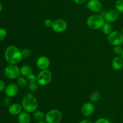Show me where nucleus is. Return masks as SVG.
Wrapping results in <instances>:
<instances>
[{
    "label": "nucleus",
    "instance_id": "obj_15",
    "mask_svg": "<svg viewBox=\"0 0 123 123\" xmlns=\"http://www.w3.org/2000/svg\"><path fill=\"white\" fill-rule=\"evenodd\" d=\"M111 67L115 71L120 70L123 67V60L121 56H115L111 61Z\"/></svg>",
    "mask_w": 123,
    "mask_h": 123
},
{
    "label": "nucleus",
    "instance_id": "obj_24",
    "mask_svg": "<svg viewBox=\"0 0 123 123\" xmlns=\"http://www.w3.org/2000/svg\"><path fill=\"white\" fill-rule=\"evenodd\" d=\"M21 53L22 55L23 58H28L32 54V52H31V49H29V48H24L21 50Z\"/></svg>",
    "mask_w": 123,
    "mask_h": 123
},
{
    "label": "nucleus",
    "instance_id": "obj_2",
    "mask_svg": "<svg viewBox=\"0 0 123 123\" xmlns=\"http://www.w3.org/2000/svg\"><path fill=\"white\" fill-rule=\"evenodd\" d=\"M21 105L24 111L33 113L38 108V102L37 98L31 92H26L22 100Z\"/></svg>",
    "mask_w": 123,
    "mask_h": 123
},
{
    "label": "nucleus",
    "instance_id": "obj_1",
    "mask_svg": "<svg viewBox=\"0 0 123 123\" xmlns=\"http://www.w3.org/2000/svg\"><path fill=\"white\" fill-rule=\"evenodd\" d=\"M23 56L21 50L14 45H10L4 52V58L10 64H18L21 61Z\"/></svg>",
    "mask_w": 123,
    "mask_h": 123
},
{
    "label": "nucleus",
    "instance_id": "obj_37",
    "mask_svg": "<svg viewBox=\"0 0 123 123\" xmlns=\"http://www.w3.org/2000/svg\"><path fill=\"white\" fill-rule=\"evenodd\" d=\"M121 32H122V33H123V27L122 30H121Z\"/></svg>",
    "mask_w": 123,
    "mask_h": 123
},
{
    "label": "nucleus",
    "instance_id": "obj_16",
    "mask_svg": "<svg viewBox=\"0 0 123 123\" xmlns=\"http://www.w3.org/2000/svg\"><path fill=\"white\" fill-rule=\"evenodd\" d=\"M18 121L19 123H30L31 116L30 113L26 111L22 112L18 115Z\"/></svg>",
    "mask_w": 123,
    "mask_h": 123
},
{
    "label": "nucleus",
    "instance_id": "obj_27",
    "mask_svg": "<svg viewBox=\"0 0 123 123\" xmlns=\"http://www.w3.org/2000/svg\"><path fill=\"white\" fill-rule=\"evenodd\" d=\"M26 79H27L28 83L30 82H34L37 81V75H36L34 73H31L30 74H29L28 76L26 77Z\"/></svg>",
    "mask_w": 123,
    "mask_h": 123
},
{
    "label": "nucleus",
    "instance_id": "obj_34",
    "mask_svg": "<svg viewBox=\"0 0 123 123\" xmlns=\"http://www.w3.org/2000/svg\"><path fill=\"white\" fill-rule=\"evenodd\" d=\"M2 8H3V7H2V3L0 2V12L2 10Z\"/></svg>",
    "mask_w": 123,
    "mask_h": 123
},
{
    "label": "nucleus",
    "instance_id": "obj_36",
    "mask_svg": "<svg viewBox=\"0 0 123 123\" xmlns=\"http://www.w3.org/2000/svg\"><path fill=\"white\" fill-rule=\"evenodd\" d=\"M121 58H123V53H122V54H121Z\"/></svg>",
    "mask_w": 123,
    "mask_h": 123
},
{
    "label": "nucleus",
    "instance_id": "obj_22",
    "mask_svg": "<svg viewBox=\"0 0 123 123\" xmlns=\"http://www.w3.org/2000/svg\"><path fill=\"white\" fill-rule=\"evenodd\" d=\"M38 86H39V84L36 81L29 83L28 85V88L30 90V92H36L38 89Z\"/></svg>",
    "mask_w": 123,
    "mask_h": 123
},
{
    "label": "nucleus",
    "instance_id": "obj_35",
    "mask_svg": "<svg viewBox=\"0 0 123 123\" xmlns=\"http://www.w3.org/2000/svg\"><path fill=\"white\" fill-rule=\"evenodd\" d=\"M37 123H47L46 122V121H43V120H42V121H38Z\"/></svg>",
    "mask_w": 123,
    "mask_h": 123
},
{
    "label": "nucleus",
    "instance_id": "obj_26",
    "mask_svg": "<svg viewBox=\"0 0 123 123\" xmlns=\"http://www.w3.org/2000/svg\"><path fill=\"white\" fill-rule=\"evenodd\" d=\"M7 31L3 28H0V41H2L7 37Z\"/></svg>",
    "mask_w": 123,
    "mask_h": 123
},
{
    "label": "nucleus",
    "instance_id": "obj_8",
    "mask_svg": "<svg viewBox=\"0 0 123 123\" xmlns=\"http://www.w3.org/2000/svg\"><path fill=\"white\" fill-rule=\"evenodd\" d=\"M68 27L67 22L62 19H57L53 22L52 29L53 31L57 33H62L67 30Z\"/></svg>",
    "mask_w": 123,
    "mask_h": 123
},
{
    "label": "nucleus",
    "instance_id": "obj_19",
    "mask_svg": "<svg viewBox=\"0 0 123 123\" xmlns=\"http://www.w3.org/2000/svg\"><path fill=\"white\" fill-rule=\"evenodd\" d=\"M112 29V25H111V24L109 22H106L105 23L104 25H103L102 30L103 34H105V35H108H108H109L111 32H112V31H113Z\"/></svg>",
    "mask_w": 123,
    "mask_h": 123
},
{
    "label": "nucleus",
    "instance_id": "obj_28",
    "mask_svg": "<svg viewBox=\"0 0 123 123\" xmlns=\"http://www.w3.org/2000/svg\"><path fill=\"white\" fill-rule=\"evenodd\" d=\"M54 21L50 19H46L44 21V25L47 28H52Z\"/></svg>",
    "mask_w": 123,
    "mask_h": 123
},
{
    "label": "nucleus",
    "instance_id": "obj_25",
    "mask_svg": "<svg viewBox=\"0 0 123 123\" xmlns=\"http://www.w3.org/2000/svg\"><path fill=\"white\" fill-rule=\"evenodd\" d=\"M114 52L118 56H121L123 52V48L121 45L115 46L113 48Z\"/></svg>",
    "mask_w": 123,
    "mask_h": 123
},
{
    "label": "nucleus",
    "instance_id": "obj_33",
    "mask_svg": "<svg viewBox=\"0 0 123 123\" xmlns=\"http://www.w3.org/2000/svg\"><path fill=\"white\" fill-rule=\"evenodd\" d=\"M79 123H92V121L91 120H87V119H85V120H83L82 121H80Z\"/></svg>",
    "mask_w": 123,
    "mask_h": 123
},
{
    "label": "nucleus",
    "instance_id": "obj_14",
    "mask_svg": "<svg viewBox=\"0 0 123 123\" xmlns=\"http://www.w3.org/2000/svg\"><path fill=\"white\" fill-rule=\"evenodd\" d=\"M22 106L20 104L18 103H14L11 104L9 106L8 109V111L10 114L12 115H18L19 114L22 112Z\"/></svg>",
    "mask_w": 123,
    "mask_h": 123
},
{
    "label": "nucleus",
    "instance_id": "obj_5",
    "mask_svg": "<svg viewBox=\"0 0 123 123\" xmlns=\"http://www.w3.org/2000/svg\"><path fill=\"white\" fill-rule=\"evenodd\" d=\"M4 74L6 78L10 80L16 79L20 75V68L16 64H10L6 67Z\"/></svg>",
    "mask_w": 123,
    "mask_h": 123
},
{
    "label": "nucleus",
    "instance_id": "obj_18",
    "mask_svg": "<svg viewBox=\"0 0 123 123\" xmlns=\"http://www.w3.org/2000/svg\"><path fill=\"white\" fill-rule=\"evenodd\" d=\"M27 79L26 77H24L23 76H19L16 79V84L19 88H25L28 85Z\"/></svg>",
    "mask_w": 123,
    "mask_h": 123
},
{
    "label": "nucleus",
    "instance_id": "obj_10",
    "mask_svg": "<svg viewBox=\"0 0 123 123\" xmlns=\"http://www.w3.org/2000/svg\"><path fill=\"white\" fill-rule=\"evenodd\" d=\"M95 111V106L91 102L84 103L81 107V113L84 116L89 117L94 114Z\"/></svg>",
    "mask_w": 123,
    "mask_h": 123
},
{
    "label": "nucleus",
    "instance_id": "obj_9",
    "mask_svg": "<svg viewBox=\"0 0 123 123\" xmlns=\"http://www.w3.org/2000/svg\"><path fill=\"white\" fill-rule=\"evenodd\" d=\"M88 9L93 13H98L103 8V5L100 0H89L86 4Z\"/></svg>",
    "mask_w": 123,
    "mask_h": 123
},
{
    "label": "nucleus",
    "instance_id": "obj_12",
    "mask_svg": "<svg viewBox=\"0 0 123 123\" xmlns=\"http://www.w3.org/2000/svg\"><path fill=\"white\" fill-rule=\"evenodd\" d=\"M120 13L116 9H112L106 12L103 18L106 22L112 23L118 19Z\"/></svg>",
    "mask_w": 123,
    "mask_h": 123
},
{
    "label": "nucleus",
    "instance_id": "obj_3",
    "mask_svg": "<svg viewBox=\"0 0 123 123\" xmlns=\"http://www.w3.org/2000/svg\"><path fill=\"white\" fill-rule=\"evenodd\" d=\"M106 22L103 16L98 14H93L89 16L86 19V25L90 29L98 30L102 29Z\"/></svg>",
    "mask_w": 123,
    "mask_h": 123
},
{
    "label": "nucleus",
    "instance_id": "obj_31",
    "mask_svg": "<svg viewBox=\"0 0 123 123\" xmlns=\"http://www.w3.org/2000/svg\"><path fill=\"white\" fill-rule=\"evenodd\" d=\"M10 102H11V100H10V98L8 97H7L6 96V98L4 99V101H3V103H4V105L6 106H10Z\"/></svg>",
    "mask_w": 123,
    "mask_h": 123
},
{
    "label": "nucleus",
    "instance_id": "obj_11",
    "mask_svg": "<svg viewBox=\"0 0 123 123\" xmlns=\"http://www.w3.org/2000/svg\"><path fill=\"white\" fill-rule=\"evenodd\" d=\"M50 65V60L46 56H39L36 60V66L40 70L48 69Z\"/></svg>",
    "mask_w": 123,
    "mask_h": 123
},
{
    "label": "nucleus",
    "instance_id": "obj_4",
    "mask_svg": "<svg viewBox=\"0 0 123 123\" xmlns=\"http://www.w3.org/2000/svg\"><path fill=\"white\" fill-rule=\"evenodd\" d=\"M52 80V73L49 69L41 70L37 75V82L39 85L46 86Z\"/></svg>",
    "mask_w": 123,
    "mask_h": 123
},
{
    "label": "nucleus",
    "instance_id": "obj_6",
    "mask_svg": "<svg viewBox=\"0 0 123 123\" xmlns=\"http://www.w3.org/2000/svg\"><path fill=\"white\" fill-rule=\"evenodd\" d=\"M44 119L47 123H60L62 120V114L58 109H51L45 114Z\"/></svg>",
    "mask_w": 123,
    "mask_h": 123
},
{
    "label": "nucleus",
    "instance_id": "obj_32",
    "mask_svg": "<svg viewBox=\"0 0 123 123\" xmlns=\"http://www.w3.org/2000/svg\"><path fill=\"white\" fill-rule=\"evenodd\" d=\"M73 1L74 2V3L76 4L80 5L85 3V2L86 1V0H73Z\"/></svg>",
    "mask_w": 123,
    "mask_h": 123
},
{
    "label": "nucleus",
    "instance_id": "obj_30",
    "mask_svg": "<svg viewBox=\"0 0 123 123\" xmlns=\"http://www.w3.org/2000/svg\"><path fill=\"white\" fill-rule=\"evenodd\" d=\"M6 87V85L5 82L4 81V80L0 79V92L4 91Z\"/></svg>",
    "mask_w": 123,
    "mask_h": 123
},
{
    "label": "nucleus",
    "instance_id": "obj_23",
    "mask_svg": "<svg viewBox=\"0 0 123 123\" xmlns=\"http://www.w3.org/2000/svg\"><path fill=\"white\" fill-rule=\"evenodd\" d=\"M115 8L119 13H123V0H116Z\"/></svg>",
    "mask_w": 123,
    "mask_h": 123
},
{
    "label": "nucleus",
    "instance_id": "obj_20",
    "mask_svg": "<svg viewBox=\"0 0 123 123\" xmlns=\"http://www.w3.org/2000/svg\"><path fill=\"white\" fill-rule=\"evenodd\" d=\"M33 118L37 121H42L45 118V114L41 111H36L33 112Z\"/></svg>",
    "mask_w": 123,
    "mask_h": 123
},
{
    "label": "nucleus",
    "instance_id": "obj_7",
    "mask_svg": "<svg viewBox=\"0 0 123 123\" xmlns=\"http://www.w3.org/2000/svg\"><path fill=\"white\" fill-rule=\"evenodd\" d=\"M108 42L112 46L121 45L123 43V34L121 31H112L108 36Z\"/></svg>",
    "mask_w": 123,
    "mask_h": 123
},
{
    "label": "nucleus",
    "instance_id": "obj_21",
    "mask_svg": "<svg viewBox=\"0 0 123 123\" xmlns=\"http://www.w3.org/2000/svg\"><path fill=\"white\" fill-rule=\"evenodd\" d=\"M101 94L98 91H94L91 94L90 96V101L92 103L97 102L100 99Z\"/></svg>",
    "mask_w": 123,
    "mask_h": 123
},
{
    "label": "nucleus",
    "instance_id": "obj_17",
    "mask_svg": "<svg viewBox=\"0 0 123 123\" xmlns=\"http://www.w3.org/2000/svg\"><path fill=\"white\" fill-rule=\"evenodd\" d=\"M32 71H33V69H32V67L28 64L24 65L20 68V75L24 77H26L29 74L32 73Z\"/></svg>",
    "mask_w": 123,
    "mask_h": 123
},
{
    "label": "nucleus",
    "instance_id": "obj_13",
    "mask_svg": "<svg viewBox=\"0 0 123 123\" xmlns=\"http://www.w3.org/2000/svg\"><path fill=\"white\" fill-rule=\"evenodd\" d=\"M19 88L16 84L12 83V84H8L6 86L4 90L5 94L7 97H10V98L15 97L19 92Z\"/></svg>",
    "mask_w": 123,
    "mask_h": 123
},
{
    "label": "nucleus",
    "instance_id": "obj_29",
    "mask_svg": "<svg viewBox=\"0 0 123 123\" xmlns=\"http://www.w3.org/2000/svg\"><path fill=\"white\" fill-rule=\"evenodd\" d=\"M94 123H111V122L105 118H100L97 119Z\"/></svg>",
    "mask_w": 123,
    "mask_h": 123
}]
</instances>
